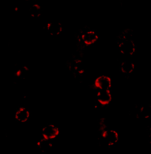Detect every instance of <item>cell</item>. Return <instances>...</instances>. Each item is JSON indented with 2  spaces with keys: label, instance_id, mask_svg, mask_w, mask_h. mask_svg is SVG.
I'll return each mask as SVG.
<instances>
[{
  "label": "cell",
  "instance_id": "1",
  "mask_svg": "<svg viewBox=\"0 0 151 154\" xmlns=\"http://www.w3.org/2000/svg\"><path fill=\"white\" fill-rule=\"evenodd\" d=\"M59 134V129L53 125H48L44 127L42 129V134L43 138L47 140L55 138Z\"/></svg>",
  "mask_w": 151,
  "mask_h": 154
},
{
  "label": "cell",
  "instance_id": "2",
  "mask_svg": "<svg viewBox=\"0 0 151 154\" xmlns=\"http://www.w3.org/2000/svg\"><path fill=\"white\" fill-rule=\"evenodd\" d=\"M119 48L122 54L129 55L133 54L136 50L134 42L131 40L123 41L120 44Z\"/></svg>",
  "mask_w": 151,
  "mask_h": 154
},
{
  "label": "cell",
  "instance_id": "3",
  "mask_svg": "<svg viewBox=\"0 0 151 154\" xmlns=\"http://www.w3.org/2000/svg\"><path fill=\"white\" fill-rule=\"evenodd\" d=\"M102 137L105 143L109 146L116 144L119 140L118 134L114 130L104 131L102 133Z\"/></svg>",
  "mask_w": 151,
  "mask_h": 154
},
{
  "label": "cell",
  "instance_id": "4",
  "mask_svg": "<svg viewBox=\"0 0 151 154\" xmlns=\"http://www.w3.org/2000/svg\"><path fill=\"white\" fill-rule=\"evenodd\" d=\"M95 85L100 90H109L111 87V79L108 76H99L95 80Z\"/></svg>",
  "mask_w": 151,
  "mask_h": 154
},
{
  "label": "cell",
  "instance_id": "5",
  "mask_svg": "<svg viewBox=\"0 0 151 154\" xmlns=\"http://www.w3.org/2000/svg\"><path fill=\"white\" fill-rule=\"evenodd\" d=\"M98 102L102 105H107L111 101V96L109 90H100L98 94Z\"/></svg>",
  "mask_w": 151,
  "mask_h": 154
},
{
  "label": "cell",
  "instance_id": "6",
  "mask_svg": "<svg viewBox=\"0 0 151 154\" xmlns=\"http://www.w3.org/2000/svg\"><path fill=\"white\" fill-rule=\"evenodd\" d=\"M98 38V35L94 31H89L83 34L82 35V39L85 44L87 45H91Z\"/></svg>",
  "mask_w": 151,
  "mask_h": 154
},
{
  "label": "cell",
  "instance_id": "7",
  "mask_svg": "<svg viewBox=\"0 0 151 154\" xmlns=\"http://www.w3.org/2000/svg\"><path fill=\"white\" fill-rule=\"evenodd\" d=\"M47 27V31L53 35H57L60 34L63 30L62 24L58 22L48 23Z\"/></svg>",
  "mask_w": 151,
  "mask_h": 154
},
{
  "label": "cell",
  "instance_id": "8",
  "mask_svg": "<svg viewBox=\"0 0 151 154\" xmlns=\"http://www.w3.org/2000/svg\"><path fill=\"white\" fill-rule=\"evenodd\" d=\"M30 117V112L24 108H21L15 114V118L21 122H27Z\"/></svg>",
  "mask_w": 151,
  "mask_h": 154
},
{
  "label": "cell",
  "instance_id": "9",
  "mask_svg": "<svg viewBox=\"0 0 151 154\" xmlns=\"http://www.w3.org/2000/svg\"><path fill=\"white\" fill-rule=\"evenodd\" d=\"M49 141L50 140L43 138L37 142V147L40 151L44 152H47V150L51 148L52 145Z\"/></svg>",
  "mask_w": 151,
  "mask_h": 154
},
{
  "label": "cell",
  "instance_id": "10",
  "mask_svg": "<svg viewBox=\"0 0 151 154\" xmlns=\"http://www.w3.org/2000/svg\"><path fill=\"white\" fill-rule=\"evenodd\" d=\"M134 68V64L130 61L123 62L121 65V70L124 73H130L133 71Z\"/></svg>",
  "mask_w": 151,
  "mask_h": 154
},
{
  "label": "cell",
  "instance_id": "11",
  "mask_svg": "<svg viewBox=\"0 0 151 154\" xmlns=\"http://www.w3.org/2000/svg\"><path fill=\"white\" fill-rule=\"evenodd\" d=\"M30 16L33 18L39 17L41 14V8L40 5L37 4L32 5L29 10Z\"/></svg>",
  "mask_w": 151,
  "mask_h": 154
}]
</instances>
